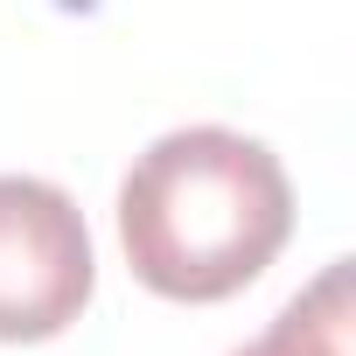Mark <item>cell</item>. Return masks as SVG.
Returning a JSON list of instances; mask_svg holds the SVG:
<instances>
[{"mask_svg": "<svg viewBox=\"0 0 356 356\" xmlns=\"http://www.w3.org/2000/svg\"><path fill=\"white\" fill-rule=\"evenodd\" d=\"M293 238V182L266 140L231 126L161 133L119 182V245L161 300H231Z\"/></svg>", "mask_w": 356, "mask_h": 356, "instance_id": "6da1fadb", "label": "cell"}, {"mask_svg": "<svg viewBox=\"0 0 356 356\" xmlns=\"http://www.w3.org/2000/svg\"><path fill=\"white\" fill-rule=\"evenodd\" d=\"M231 356H349V259L321 266V280L293 293L252 349H231Z\"/></svg>", "mask_w": 356, "mask_h": 356, "instance_id": "3957f363", "label": "cell"}, {"mask_svg": "<svg viewBox=\"0 0 356 356\" xmlns=\"http://www.w3.org/2000/svg\"><path fill=\"white\" fill-rule=\"evenodd\" d=\"M98 286L84 210L42 175H0V342L63 335Z\"/></svg>", "mask_w": 356, "mask_h": 356, "instance_id": "7a4b0ae2", "label": "cell"}]
</instances>
